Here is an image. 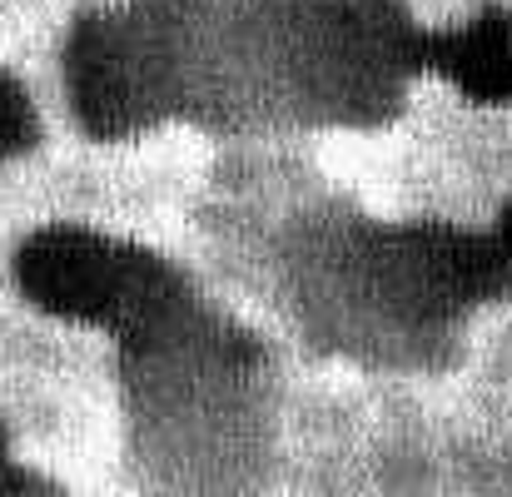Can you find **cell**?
Returning <instances> with one entry per match:
<instances>
[{
	"instance_id": "2",
	"label": "cell",
	"mask_w": 512,
	"mask_h": 497,
	"mask_svg": "<svg viewBox=\"0 0 512 497\" xmlns=\"http://www.w3.org/2000/svg\"><path fill=\"white\" fill-rule=\"evenodd\" d=\"M423 60L443 70L468 100L503 105L512 100V15L483 10L463 30H443L423 40Z\"/></svg>"
},
{
	"instance_id": "1",
	"label": "cell",
	"mask_w": 512,
	"mask_h": 497,
	"mask_svg": "<svg viewBox=\"0 0 512 497\" xmlns=\"http://www.w3.org/2000/svg\"><path fill=\"white\" fill-rule=\"evenodd\" d=\"M20 289L60 314V319H90V324H135L160 304V269H150L140 254L110 244L95 229L55 224L40 229L20 259H15Z\"/></svg>"
},
{
	"instance_id": "5",
	"label": "cell",
	"mask_w": 512,
	"mask_h": 497,
	"mask_svg": "<svg viewBox=\"0 0 512 497\" xmlns=\"http://www.w3.org/2000/svg\"><path fill=\"white\" fill-rule=\"evenodd\" d=\"M493 244H498V254H503V264H508V269H512V204H508V209H503V219H498V239H493Z\"/></svg>"
},
{
	"instance_id": "3",
	"label": "cell",
	"mask_w": 512,
	"mask_h": 497,
	"mask_svg": "<svg viewBox=\"0 0 512 497\" xmlns=\"http://www.w3.org/2000/svg\"><path fill=\"white\" fill-rule=\"evenodd\" d=\"M30 145H35V110L15 85V75L0 70V155H20Z\"/></svg>"
},
{
	"instance_id": "6",
	"label": "cell",
	"mask_w": 512,
	"mask_h": 497,
	"mask_svg": "<svg viewBox=\"0 0 512 497\" xmlns=\"http://www.w3.org/2000/svg\"><path fill=\"white\" fill-rule=\"evenodd\" d=\"M0 453H5V433H0Z\"/></svg>"
},
{
	"instance_id": "4",
	"label": "cell",
	"mask_w": 512,
	"mask_h": 497,
	"mask_svg": "<svg viewBox=\"0 0 512 497\" xmlns=\"http://www.w3.org/2000/svg\"><path fill=\"white\" fill-rule=\"evenodd\" d=\"M0 497H50V488L35 483V478H25V473H10L0 463Z\"/></svg>"
}]
</instances>
